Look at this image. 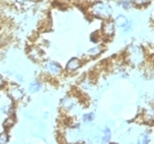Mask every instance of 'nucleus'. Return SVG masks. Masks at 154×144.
<instances>
[{"instance_id": "obj_2", "label": "nucleus", "mask_w": 154, "mask_h": 144, "mask_svg": "<svg viewBox=\"0 0 154 144\" xmlns=\"http://www.w3.org/2000/svg\"><path fill=\"white\" fill-rule=\"evenodd\" d=\"M90 12L91 14L100 19H109L110 17L112 16L113 10L111 6H109L106 2H96L94 3L91 8H90Z\"/></svg>"}, {"instance_id": "obj_5", "label": "nucleus", "mask_w": 154, "mask_h": 144, "mask_svg": "<svg viewBox=\"0 0 154 144\" xmlns=\"http://www.w3.org/2000/svg\"><path fill=\"white\" fill-rule=\"evenodd\" d=\"M80 66H82V62H80L79 58L73 57L67 62V64H66V71L73 73V72H76L78 68H80Z\"/></svg>"}, {"instance_id": "obj_4", "label": "nucleus", "mask_w": 154, "mask_h": 144, "mask_svg": "<svg viewBox=\"0 0 154 144\" xmlns=\"http://www.w3.org/2000/svg\"><path fill=\"white\" fill-rule=\"evenodd\" d=\"M115 30H116V24L112 21L107 20V21H105V23H103L101 32H103V34L106 38H111L115 34Z\"/></svg>"}, {"instance_id": "obj_1", "label": "nucleus", "mask_w": 154, "mask_h": 144, "mask_svg": "<svg viewBox=\"0 0 154 144\" xmlns=\"http://www.w3.org/2000/svg\"><path fill=\"white\" fill-rule=\"evenodd\" d=\"M127 60L134 66H139L144 62V50L138 44H132L128 50Z\"/></svg>"}, {"instance_id": "obj_18", "label": "nucleus", "mask_w": 154, "mask_h": 144, "mask_svg": "<svg viewBox=\"0 0 154 144\" xmlns=\"http://www.w3.org/2000/svg\"><path fill=\"white\" fill-rule=\"evenodd\" d=\"M90 41L94 42V43H97V42H98V36L96 35V33H94V34L90 35Z\"/></svg>"}, {"instance_id": "obj_10", "label": "nucleus", "mask_w": 154, "mask_h": 144, "mask_svg": "<svg viewBox=\"0 0 154 144\" xmlns=\"http://www.w3.org/2000/svg\"><path fill=\"white\" fill-rule=\"evenodd\" d=\"M101 52H103V47H101L100 45H96V46H94V47L89 48V50L87 51V55L90 56V57H96V56H98Z\"/></svg>"}, {"instance_id": "obj_19", "label": "nucleus", "mask_w": 154, "mask_h": 144, "mask_svg": "<svg viewBox=\"0 0 154 144\" xmlns=\"http://www.w3.org/2000/svg\"><path fill=\"white\" fill-rule=\"evenodd\" d=\"M3 83H5V81H3V77L0 75V88L3 86Z\"/></svg>"}, {"instance_id": "obj_15", "label": "nucleus", "mask_w": 154, "mask_h": 144, "mask_svg": "<svg viewBox=\"0 0 154 144\" xmlns=\"http://www.w3.org/2000/svg\"><path fill=\"white\" fill-rule=\"evenodd\" d=\"M95 119V113L94 112H88L83 115V121L84 122H91Z\"/></svg>"}, {"instance_id": "obj_7", "label": "nucleus", "mask_w": 154, "mask_h": 144, "mask_svg": "<svg viewBox=\"0 0 154 144\" xmlns=\"http://www.w3.org/2000/svg\"><path fill=\"white\" fill-rule=\"evenodd\" d=\"M129 23H130V20H129L127 17L123 16V14H119L118 17H116L115 24H116V26H118L120 29H123L125 26H128Z\"/></svg>"}, {"instance_id": "obj_3", "label": "nucleus", "mask_w": 154, "mask_h": 144, "mask_svg": "<svg viewBox=\"0 0 154 144\" xmlns=\"http://www.w3.org/2000/svg\"><path fill=\"white\" fill-rule=\"evenodd\" d=\"M43 68L51 76H57V75H60L62 73V66L58 63L53 61L45 62L44 65H43Z\"/></svg>"}, {"instance_id": "obj_14", "label": "nucleus", "mask_w": 154, "mask_h": 144, "mask_svg": "<svg viewBox=\"0 0 154 144\" xmlns=\"http://www.w3.org/2000/svg\"><path fill=\"white\" fill-rule=\"evenodd\" d=\"M119 5H120L125 10H129L133 7L134 2H133L132 0H120V1H119Z\"/></svg>"}, {"instance_id": "obj_11", "label": "nucleus", "mask_w": 154, "mask_h": 144, "mask_svg": "<svg viewBox=\"0 0 154 144\" xmlns=\"http://www.w3.org/2000/svg\"><path fill=\"white\" fill-rule=\"evenodd\" d=\"M110 139H111V130H110V128L106 127V128L103 130L101 142H103V143H108V142H110Z\"/></svg>"}, {"instance_id": "obj_12", "label": "nucleus", "mask_w": 154, "mask_h": 144, "mask_svg": "<svg viewBox=\"0 0 154 144\" xmlns=\"http://www.w3.org/2000/svg\"><path fill=\"white\" fill-rule=\"evenodd\" d=\"M42 88V85L40 81H38V80H34V81H32V83L29 85V90L31 91V93H38V91H40Z\"/></svg>"}, {"instance_id": "obj_8", "label": "nucleus", "mask_w": 154, "mask_h": 144, "mask_svg": "<svg viewBox=\"0 0 154 144\" xmlns=\"http://www.w3.org/2000/svg\"><path fill=\"white\" fill-rule=\"evenodd\" d=\"M9 95L13 100H17V101H18V100L22 99V97L24 96V93H23L22 89H20L18 87H14V88H12V89L9 91Z\"/></svg>"}, {"instance_id": "obj_6", "label": "nucleus", "mask_w": 154, "mask_h": 144, "mask_svg": "<svg viewBox=\"0 0 154 144\" xmlns=\"http://www.w3.org/2000/svg\"><path fill=\"white\" fill-rule=\"evenodd\" d=\"M77 105V100L75 99L74 97H65L64 99L62 100V107L64 110H72L75 106Z\"/></svg>"}, {"instance_id": "obj_9", "label": "nucleus", "mask_w": 154, "mask_h": 144, "mask_svg": "<svg viewBox=\"0 0 154 144\" xmlns=\"http://www.w3.org/2000/svg\"><path fill=\"white\" fill-rule=\"evenodd\" d=\"M151 141V136L149 134L148 132H143L141 134L139 135L138 139H137V143L139 144H148Z\"/></svg>"}, {"instance_id": "obj_17", "label": "nucleus", "mask_w": 154, "mask_h": 144, "mask_svg": "<svg viewBox=\"0 0 154 144\" xmlns=\"http://www.w3.org/2000/svg\"><path fill=\"white\" fill-rule=\"evenodd\" d=\"M8 124H9V127L11 128V127L14 124V120H13V119H10V118L7 119L6 121H5V123H3V127H5V128H7V127H8Z\"/></svg>"}, {"instance_id": "obj_16", "label": "nucleus", "mask_w": 154, "mask_h": 144, "mask_svg": "<svg viewBox=\"0 0 154 144\" xmlns=\"http://www.w3.org/2000/svg\"><path fill=\"white\" fill-rule=\"evenodd\" d=\"M9 141V136L7 133H0V143H7Z\"/></svg>"}, {"instance_id": "obj_13", "label": "nucleus", "mask_w": 154, "mask_h": 144, "mask_svg": "<svg viewBox=\"0 0 154 144\" xmlns=\"http://www.w3.org/2000/svg\"><path fill=\"white\" fill-rule=\"evenodd\" d=\"M144 120L148 122H152L154 121V109L150 108V109H146L144 111Z\"/></svg>"}]
</instances>
